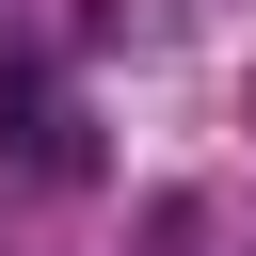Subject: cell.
Segmentation results:
<instances>
[{"label": "cell", "mask_w": 256, "mask_h": 256, "mask_svg": "<svg viewBox=\"0 0 256 256\" xmlns=\"http://www.w3.org/2000/svg\"><path fill=\"white\" fill-rule=\"evenodd\" d=\"M144 256H208V192H160L144 208Z\"/></svg>", "instance_id": "cell-1"}]
</instances>
